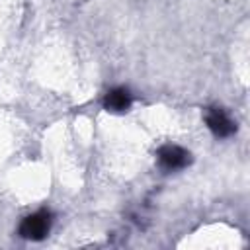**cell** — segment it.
I'll list each match as a JSON object with an SVG mask.
<instances>
[{
  "mask_svg": "<svg viewBox=\"0 0 250 250\" xmlns=\"http://www.w3.org/2000/svg\"><path fill=\"white\" fill-rule=\"evenodd\" d=\"M205 123H207V127L211 129V133L213 135H217V137H229V135H232L234 131H236V125L230 121V117L223 111V109H219V107H209L207 109V113H205Z\"/></svg>",
  "mask_w": 250,
  "mask_h": 250,
  "instance_id": "3957f363",
  "label": "cell"
},
{
  "mask_svg": "<svg viewBox=\"0 0 250 250\" xmlns=\"http://www.w3.org/2000/svg\"><path fill=\"white\" fill-rule=\"evenodd\" d=\"M158 162L164 170H180L191 162V154L178 145H166L158 150Z\"/></svg>",
  "mask_w": 250,
  "mask_h": 250,
  "instance_id": "7a4b0ae2",
  "label": "cell"
},
{
  "mask_svg": "<svg viewBox=\"0 0 250 250\" xmlns=\"http://www.w3.org/2000/svg\"><path fill=\"white\" fill-rule=\"evenodd\" d=\"M104 107L113 113H123L131 107V94L127 88H113L104 98Z\"/></svg>",
  "mask_w": 250,
  "mask_h": 250,
  "instance_id": "277c9868",
  "label": "cell"
},
{
  "mask_svg": "<svg viewBox=\"0 0 250 250\" xmlns=\"http://www.w3.org/2000/svg\"><path fill=\"white\" fill-rule=\"evenodd\" d=\"M51 229V215L49 211H37L27 215L20 225V236L27 240H41L49 234Z\"/></svg>",
  "mask_w": 250,
  "mask_h": 250,
  "instance_id": "6da1fadb",
  "label": "cell"
}]
</instances>
